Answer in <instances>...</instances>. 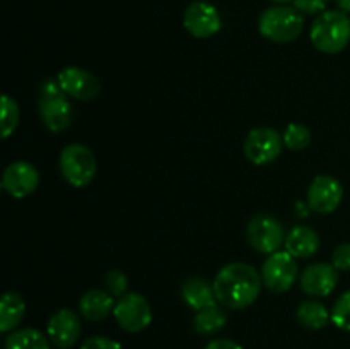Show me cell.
<instances>
[{
  "label": "cell",
  "instance_id": "6da1fadb",
  "mask_svg": "<svg viewBox=\"0 0 350 349\" xmlns=\"http://www.w3.org/2000/svg\"><path fill=\"white\" fill-rule=\"evenodd\" d=\"M217 303L229 310H243L256 301L262 289V274L245 262H232L222 267L214 279Z\"/></svg>",
  "mask_w": 350,
  "mask_h": 349
},
{
  "label": "cell",
  "instance_id": "7a4b0ae2",
  "mask_svg": "<svg viewBox=\"0 0 350 349\" xmlns=\"http://www.w3.org/2000/svg\"><path fill=\"white\" fill-rule=\"evenodd\" d=\"M310 38L321 53H340L350 43V17L342 10H325L311 24Z\"/></svg>",
  "mask_w": 350,
  "mask_h": 349
},
{
  "label": "cell",
  "instance_id": "3957f363",
  "mask_svg": "<svg viewBox=\"0 0 350 349\" xmlns=\"http://www.w3.org/2000/svg\"><path fill=\"white\" fill-rule=\"evenodd\" d=\"M38 112L43 125L50 132L60 133L72 122V105L57 79H44L40 88Z\"/></svg>",
  "mask_w": 350,
  "mask_h": 349
},
{
  "label": "cell",
  "instance_id": "277c9868",
  "mask_svg": "<svg viewBox=\"0 0 350 349\" xmlns=\"http://www.w3.org/2000/svg\"><path fill=\"white\" fill-rule=\"evenodd\" d=\"M303 16L296 7L272 5L260 14L258 31L273 43H291L303 31Z\"/></svg>",
  "mask_w": 350,
  "mask_h": 349
},
{
  "label": "cell",
  "instance_id": "5b68a950",
  "mask_svg": "<svg viewBox=\"0 0 350 349\" xmlns=\"http://www.w3.org/2000/svg\"><path fill=\"white\" fill-rule=\"evenodd\" d=\"M60 173L67 183L72 187H88L96 177L98 163L92 151L84 144H68L60 153Z\"/></svg>",
  "mask_w": 350,
  "mask_h": 349
},
{
  "label": "cell",
  "instance_id": "8992f818",
  "mask_svg": "<svg viewBox=\"0 0 350 349\" xmlns=\"http://www.w3.org/2000/svg\"><path fill=\"white\" fill-rule=\"evenodd\" d=\"M246 240L250 246L260 253H275L286 243L284 226L273 216L256 214L246 226Z\"/></svg>",
  "mask_w": 350,
  "mask_h": 349
},
{
  "label": "cell",
  "instance_id": "52a82bcc",
  "mask_svg": "<svg viewBox=\"0 0 350 349\" xmlns=\"http://www.w3.org/2000/svg\"><path fill=\"white\" fill-rule=\"evenodd\" d=\"M297 262L287 250L270 253L262 266L263 286L272 293L280 294L289 291L297 279Z\"/></svg>",
  "mask_w": 350,
  "mask_h": 349
},
{
  "label": "cell",
  "instance_id": "ba28073f",
  "mask_svg": "<svg viewBox=\"0 0 350 349\" xmlns=\"http://www.w3.org/2000/svg\"><path fill=\"white\" fill-rule=\"evenodd\" d=\"M284 149V139L275 129L270 127H256L250 130L245 140V156L250 163L256 166H265L273 163Z\"/></svg>",
  "mask_w": 350,
  "mask_h": 349
},
{
  "label": "cell",
  "instance_id": "9c48e42d",
  "mask_svg": "<svg viewBox=\"0 0 350 349\" xmlns=\"http://www.w3.org/2000/svg\"><path fill=\"white\" fill-rule=\"evenodd\" d=\"M113 317L123 331L135 334L149 327L152 322V310H150L149 301L142 294L129 293L120 296V300L115 303Z\"/></svg>",
  "mask_w": 350,
  "mask_h": 349
},
{
  "label": "cell",
  "instance_id": "30bf717a",
  "mask_svg": "<svg viewBox=\"0 0 350 349\" xmlns=\"http://www.w3.org/2000/svg\"><path fill=\"white\" fill-rule=\"evenodd\" d=\"M344 198V187L330 174H318L308 188V207L318 214H332Z\"/></svg>",
  "mask_w": 350,
  "mask_h": 349
},
{
  "label": "cell",
  "instance_id": "8fae6325",
  "mask_svg": "<svg viewBox=\"0 0 350 349\" xmlns=\"http://www.w3.org/2000/svg\"><path fill=\"white\" fill-rule=\"evenodd\" d=\"M183 26L197 40H207L221 31V16L212 3L197 0L187 7L183 16Z\"/></svg>",
  "mask_w": 350,
  "mask_h": 349
},
{
  "label": "cell",
  "instance_id": "7c38bea8",
  "mask_svg": "<svg viewBox=\"0 0 350 349\" xmlns=\"http://www.w3.org/2000/svg\"><path fill=\"white\" fill-rule=\"evenodd\" d=\"M57 81L64 92L79 101H92L101 92V82L94 74L81 67H67L58 72Z\"/></svg>",
  "mask_w": 350,
  "mask_h": 349
},
{
  "label": "cell",
  "instance_id": "4fadbf2b",
  "mask_svg": "<svg viewBox=\"0 0 350 349\" xmlns=\"http://www.w3.org/2000/svg\"><path fill=\"white\" fill-rule=\"evenodd\" d=\"M40 185L36 166L27 161H14L2 174V188L14 198H24L33 194Z\"/></svg>",
  "mask_w": 350,
  "mask_h": 349
},
{
  "label": "cell",
  "instance_id": "5bb4252c",
  "mask_svg": "<svg viewBox=\"0 0 350 349\" xmlns=\"http://www.w3.org/2000/svg\"><path fill=\"white\" fill-rule=\"evenodd\" d=\"M81 317L68 308H62L51 315L46 325L48 339L58 349L72 348L81 337Z\"/></svg>",
  "mask_w": 350,
  "mask_h": 349
},
{
  "label": "cell",
  "instance_id": "9a60e30c",
  "mask_svg": "<svg viewBox=\"0 0 350 349\" xmlns=\"http://www.w3.org/2000/svg\"><path fill=\"white\" fill-rule=\"evenodd\" d=\"M338 284V270L332 263L317 262L301 274V289L313 298H325L335 291Z\"/></svg>",
  "mask_w": 350,
  "mask_h": 349
},
{
  "label": "cell",
  "instance_id": "2e32d148",
  "mask_svg": "<svg viewBox=\"0 0 350 349\" xmlns=\"http://www.w3.org/2000/svg\"><path fill=\"white\" fill-rule=\"evenodd\" d=\"M181 296H183L185 303L195 311L217 305L214 284L202 279V277H190V279L185 281L183 286H181Z\"/></svg>",
  "mask_w": 350,
  "mask_h": 349
},
{
  "label": "cell",
  "instance_id": "e0dca14e",
  "mask_svg": "<svg viewBox=\"0 0 350 349\" xmlns=\"http://www.w3.org/2000/svg\"><path fill=\"white\" fill-rule=\"evenodd\" d=\"M284 245L294 259H311L320 250V235L308 226H296L286 236Z\"/></svg>",
  "mask_w": 350,
  "mask_h": 349
},
{
  "label": "cell",
  "instance_id": "ac0fdd59",
  "mask_svg": "<svg viewBox=\"0 0 350 349\" xmlns=\"http://www.w3.org/2000/svg\"><path fill=\"white\" fill-rule=\"evenodd\" d=\"M113 308H115L113 294L103 289L88 291L79 301V311L82 317L91 322L105 320L109 313H113Z\"/></svg>",
  "mask_w": 350,
  "mask_h": 349
},
{
  "label": "cell",
  "instance_id": "d6986e66",
  "mask_svg": "<svg viewBox=\"0 0 350 349\" xmlns=\"http://www.w3.org/2000/svg\"><path fill=\"white\" fill-rule=\"evenodd\" d=\"M26 303L19 293L9 291L0 300V332L14 331L23 322Z\"/></svg>",
  "mask_w": 350,
  "mask_h": 349
},
{
  "label": "cell",
  "instance_id": "ffe728a7",
  "mask_svg": "<svg viewBox=\"0 0 350 349\" xmlns=\"http://www.w3.org/2000/svg\"><path fill=\"white\" fill-rule=\"evenodd\" d=\"M296 318L304 328L310 331H320L327 327L332 320V313H328V308L317 300H308L297 307Z\"/></svg>",
  "mask_w": 350,
  "mask_h": 349
},
{
  "label": "cell",
  "instance_id": "44dd1931",
  "mask_svg": "<svg viewBox=\"0 0 350 349\" xmlns=\"http://www.w3.org/2000/svg\"><path fill=\"white\" fill-rule=\"evenodd\" d=\"M5 349H51L50 339L38 328H19L5 339Z\"/></svg>",
  "mask_w": 350,
  "mask_h": 349
},
{
  "label": "cell",
  "instance_id": "7402d4cb",
  "mask_svg": "<svg viewBox=\"0 0 350 349\" xmlns=\"http://www.w3.org/2000/svg\"><path fill=\"white\" fill-rule=\"evenodd\" d=\"M228 317L224 311L215 305V307L204 308V310L197 311L193 318V328L200 335H214L217 334L221 328H224Z\"/></svg>",
  "mask_w": 350,
  "mask_h": 349
},
{
  "label": "cell",
  "instance_id": "603a6c76",
  "mask_svg": "<svg viewBox=\"0 0 350 349\" xmlns=\"http://www.w3.org/2000/svg\"><path fill=\"white\" fill-rule=\"evenodd\" d=\"M284 146L291 151H303L311 144V130L303 123H291L282 133Z\"/></svg>",
  "mask_w": 350,
  "mask_h": 349
},
{
  "label": "cell",
  "instance_id": "cb8c5ba5",
  "mask_svg": "<svg viewBox=\"0 0 350 349\" xmlns=\"http://www.w3.org/2000/svg\"><path fill=\"white\" fill-rule=\"evenodd\" d=\"M19 123V106L14 98L9 94L2 96V120H0V127H2V139H9L17 129Z\"/></svg>",
  "mask_w": 350,
  "mask_h": 349
},
{
  "label": "cell",
  "instance_id": "d4e9b609",
  "mask_svg": "<svg viewBox=\"0 0 350 349\" xmlns=\"http://www.w3.org/2000/svg\"><path fill=\"white\" fill-rule=\"evenodd\" d=\"M332 322L335 327L350 332V289L345 291L332 308Z\"/></svg>",
  "mask_w": 350,
  "mask_h": 349
},
{
  "label": "cell",
  "instance_id": "484cf974",
  "mask_svg": "<svg viewBox=\"0 0 350 349\" xmlns=\"http://www.w3.org/2000/svg\"><path fill=\"white\" fill-rule=\"evenodd\" d=\"M105 284L108 287L109 294H113V296H123V293L126 289V276L118 269L109 270L105 276Z\"/></svg>",
  "mask_w": 350,
  "mask_h": 349
},
{
  "label": "cell",
  "instance_id": "4316f807",
  "mask_svg": "<svg viewBox=\"0 0 350 349\" xmlns=\"http://www.w3.org/2000/svg\"><path fill=\"white\" fill-rule=\"evenodd\" d=\"M332 266L342 272L350 270V243H340L332 253Z\"/></svg>",
  "mask_w": 350,
  "mask_h": 349
},
{
  "label": "cell",
  "instance_id": "83f0119b",
  "mask_svg": "<svg viewBox=\"0 0 350 349\" xmlns=\"http://www.w3.org/2000/svg\"><path fill=\"white\" fill-rule=\"evenodd\" d=\"M330 0H294V7L299 10L301 14H308V16H314V14H323L327 10V5Z\"/></svg>",
  "mask_w": 350,
  "mask_h": 349
},
{
  "label": "cell",
  "instance_id": "f1b7e54d",
  "mask_svg": "<svg viewBox=\"0 0 350 349\" xmlns=\"http://www.w3.org/2000/svg\"><path fill=\"white\" fill-rule=\"evenodd\" d=\"M81 349H122L120 342L113 341L109 337H103V335H96V337H89L82 342Z\"/></svg>",
  "mask_w": 350,
  "mask_h": 349
},
{
  "label": "cell",
  "instance_id": "f546056e",
  "mask_svg": "<svg viewBox=\"0 0 350 349\" xmlns=\"http://www.w3.org/2000/svg\"><path fill=\"white\" fill-rule=\"evenodd\" d=\"M205 349H243L238 342L231 341V339H214L205 346Z\"/></svg>",
  "mask_w": 350,
  "mask_h": 349
},
{
  "label": "cell",
  "instance_id": "4dcf8cb0",
  "mask_svg": "<svg viewBox=\"0 0 350 349\" xmlns=\"http://www.w3.org/2000/svg\"><path fill=\"white\" fill-rule=\"evenodd\" d=\"M335 2H337L338 10H342V12L345 14H350V0H335Z\"/></svg>",
  "mask_w": 350,
  "mask_h": 349
},
{
  "label": "cell",
  "instance_id": "1f68e13d",
  "mask_svg": "<svg viewBox=\"0 0 350 349\" xmlns=\"http://www.w3.org/2000/svg\"><path fill=\"white\" fill-rule=\"evenodd\" d=\"M273 2H277V3H280V5H284V3L294 2V0H273Z\"/></svg>",
  "mask_w": 350,
  "mask_h": 349
}]
</instances>
